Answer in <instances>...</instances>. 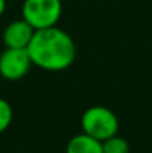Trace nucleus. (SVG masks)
Returning <instances> with one entry per match:
<instances>
[{"label":"nucleus","instance_id":"obj_1","mask_svg":"<svg viewBox=\"0 0 152 153\" xmlns=\"http://www.w3.org/2000/svg\"><path fill=\"white\" fill-rule=\"evenodd\" d=\"M27 52L33 65L46 71H63L76 58V45L69 33L55 27L36 30Z\"/></svg>","mask_w":152,"mask_h":153},{"label":"nucleus","instance_id":"obj_2","mask_svg":"<svg viewBox=\"0 0 152 153\" xmlns=\"http://www.w3.org/2000/svg\"><path fill=\"white\" fill-rule=\"evenodd\" d=\"M82 132L104 141L118 134L119 120L116 114L104 105H91L81 116Z\"/></svg>","mask_w":152,"mask_h":153},{"label":"nucleus","instance_id":"obj_3","mask_svg":"<svg viewBox=\"0 0 152 153\" xmlns=\"http://www.w3.org/2000/svg\"><path fill=\"white\" fill-rule=\"evenodd\" d=\"M22 18L34 28H49L55 27L63 13L61 0H24L22 3Z\"/></svg>","mask_w":152,"mask_h":153},{"label":"nucleus","instance_id":"obj_4","mask_svg":"<svg viewBox=\"0 0 152 153\" xmlns=\"http://www.w3.org/2000/svg\"><path fill=\"white\" fill-rule=\"evenodd\" d=\"M33 62L27 49L6 48L0 53V76L9 82L21 80L31 68Z\"/></svg>","mask_w":152,"mask_h":153},{"label":"nucleus","instance_id":"obj_5","mask_svg":"<svg viewBox=\"0 0 152 153\" xmlns=\"http://www.w3.org/2000/svg\"><path fill=\"white\" fill-rule=\"evenodd\" d=\"M34 28L24 19H13L12 22H9L1 34L3 43L6 48H16V49H27L33 34H34Z\"/></svg>","mask_w":152,"mask_h":153},{"label":"nucleus","instance_id":"obj_6","mask_svg":"<svg viewBox=\"0 0 152 153\" xmlns=\"http://www.w3.org/2000/svg\"><path fill=\"white\" fill-rule=\"evenodd\" d=\"M66 153H103V143L85 132H81L69 140Z\"/></svg>","mask_w":152,"mask_h":153},{"label":"nucleus","instance_id":"obj_7","mask_svg":"<svg viewBox=\"0 0 152 153\" xmlns=\"http://www.w3.org/2000/svg\"><path fill=\"white\" fill-rule=\"evenodd\" d=\"M101 143H103V153H130L128 141L118 134Z\"/></svg>","mask_w":152,"mask_h":153},{"label":"nucleus","instance_id":"obj_8","mask_svg":"<svg viewBox=\"0 0 152 153\" xmlns=\"http://www.w3.org/2000/svg\"><path fill=\"white\" fill-rule=\"evenodd\" d=\"M13 119V110L9 101H6L4 98H0V134L4 132Z\"/></svg>","mask_w":152,"mask_h":153},{"label":"nucleus","instance_id":"obj_9","mask_svg":"<svg viewBox=\"0 0 152 153\" xmlns=\"http://www.w3.org/2000/svg\"><path fill=\"white\" fill-rule=\"evenodd\" d=\"M6 10V0H0V16L4 13Z\"/></svg>","mask_w":152,"mask_h":153}]
</instances>
